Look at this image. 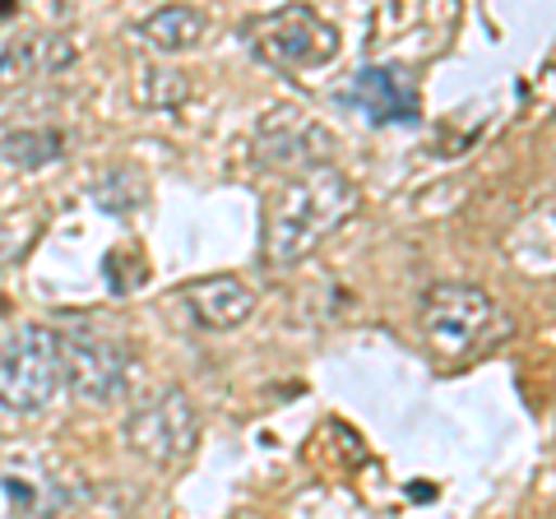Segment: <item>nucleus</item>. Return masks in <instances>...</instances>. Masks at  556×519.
Segmentation results:
<instances>
[{
	"label": "nucleus",
	"mask_w": 556,
	"mask_h": 519,
	"mask_svg": "<svg viewBox=\"0 0 556 519\" xmlns=\"http://www.w3.org/2000/svg\"><path fill=\"white\" fill-rule=\"evenodd\" d=\"M208 33V14L195 5H163L139 20V38H144L153 51H190Z\"/></svg>",
	"instance_id": "obj_11"
},
{
	"label": "nucleus",
	"mask_w": 556,
	"mask_h": 519,
	"mask_svg": "<svg viewBox=\"0 0 556 519\" xmlns=\"http://www.w3.org/2000/svg\"><path fill=\"white\" fill-rule=\"evenodd\" d=\"M357 214V186L343 177L339 167L316 163L298 172L292 181L278 186L269 200V223H265V260L274 269L302 265V260L329 241L348 218Z\"/></svg>",
	"instance_id": "obj_1"
},
{
	"label": "nucleus",
	"mask_w": 556,
	"mask_h": 519,
	"mask_svg": "<svg viewBox=\"0 0 556 519\" xmlns=\"http://www.w3.org/2000/svg\"><path fill=\"white\" fill-rule=\"evenodd\" d=\"M65 357V385L79 404H116L130 385V349L116 334L102 330H65L61 334Z\"/></svg>",
	"instance_id": "obj_6"
},
{
	"label": "nucleus",
	"mask_w": 556,
	"mask_h": 519,
	"mask_svg": "<svg viewBox=\"0 0 556 519\" xmlns=\"http://www.w3.org/2000/svg\"><path fill=\"white\" fill-rule=\"evenodd\" d=\"M75 65V42L61 33H28V38L0 42V84L51 79Z\"/></svg>",
	"instance_id": "obj_8"
},
{
	"label": "nucleus",
	"mask_w": 556,
	"mask_h": 519,
	"mask_svg": "<svg viewBox=\"0 0 556 519\" xmlns=\"http://www.w3.org/2000/svg\"><path fill=\"white\" fill-rule=\"evenodd\" d=\"M65 390L61 334L47 325H20L0 343V408L42 413Z\"/></svg>",
	"instance_id": "obj_3"
},
{
	"label": "nucleus",
	"mask_w": 556,
	"mask_h": 519,
	"mask_svg": "<svg viewBox=\"0 0 556 519\" xmlns=\"http://www.w3.org/2000/svg\"><path fill=\"white\" fill-rule=\"evenodd\" d=\"M510 316L478 283H437L422 298V334L450 362H473L510 339Z\"/></svg>",
	"instance_id": "obj_2"
},
{
	"label": "nucleus",
	"mask_w": 556,
	"mask_h": 519,
	"mask_svg": "<svg viewBox=\"0 0 556 519\" xmlns=\"http://www.w3.org/2000/svg\"><path fill=\"white\" fill-rule=\"evenodd\" d=\"M251 51L265 65H278V71H311V65L334 61L339 33L316 10L283 5L251 20Z\"/></svg>",
	"instance_id": "obj_4"
},
{
	"label": "nucleus",
	"mask_w": 556,
	"mask_h": 519,
	"mask_svg": "<svg viewBox=\"0 0 556 519\" xmlns=\"http://www.w3.org/2000/svg\"><path fill=\"white\" fill-rule=\"evenodd\" d=\"M139 200H144V190H139V177H130V172H108L98 186H93V204L108 214H130L139 210Z\"/></svg>",
	"instance_id": "obj_14"
},
{
	"label": "nucleus",
	"mask_w": 556,
	"mask_h": 519,
	"mask_svg": "<svg viewBox=\"0 0 556 519\" xmlns=\"http://www.w3.org/2000/svg\"><path fill=\"white\" fill-rule=\"evenodd\" d=\"M10 251H14V246H0V260H5V255H10Z\"/></svg>",
	"instance_id": "obj_15"
},
{
	"label": "nucleus",
	"mask_w": 556,
	"mask_h": 519,
	"mask_svg": "<svg viewBox=\"0 0 556 519\" xmlns=\"http://www.w3.org/2000/svg\"><path fill=\"white\" fill-rule=\"evenodd\" d=\"M0 159L14 167H47L65 159V135L61 130H10L0 135Z\"/></svg>",
	"instance_id": "obj_12"
},
{
	"label": "nucleus",
	"mask_w": 556,
	"mask_h": 519,
	"mask_svg": "<svg viewBox=\"0 0 556 519\" xmlns=\"http://www.w3.org/2000/svg\"><path fill=\"white\" fill-rule=\"evenodd\" d=\"M139 98H144L149 107H181L186 75L172 71V65H144V75H139Z\"/></svg>",
	"instance_id": "obj_13"
},
{
	"label": "nucleus",
	"mask_w": 556,
	"mask_h": 519,
	"mask_svg": "<svg viewBox=\"0 0 556 519\" xmlns=\"http://www.w3.org/2000/svg\"><path fill=\"white\" fill-rule=\"evenodd\" d=\"M200 441V413L186 390H159L126 413V445L149 464H181Z\"/></svg>",
	"instance_id": "obj_5"
},
{
	"label": "nucleus",
	"mask_w": 556,
	"mask_h": 519,
	"mask_svg": "<svg viewBox=\"0 0 556 519\" xmlns=\"http://www.w3.org/2000/svg\"><path fill=\"white\" fill-rule=\"evenodd\" d=\"M343 102H353L357 112H367L376 126H386V121H413L417 116V98L408 89V79L399 75V71H380V65L362 71L353 84H348Z\"/></svg>",
	"instance_id": "obj_10"
},
{
	"label": "nucleus",
	"mask_w": 556,
	"mask_h": 519,
	"mask_svg": "<svg viewBox=\"0 0 556 519\" xmlns=\"http://www.w3.org/2000/svg\"><path fill=\"white\" fill-rule=\"evenodd\" d=\"M186 306H190V316H195V325H204V330H237L241 320H251L255 292L241 279H232V274H218V279L190 283Z\"/></svg>",
	"instance_id": "obj_9"
},
{
	"label": "nucleus",
	"mask_w": 556,
	"mask_h": 519,
	"mask_svg": "<svg viewBox=\"0 0 556 519\" xmlns=\"http://www.w3.org/2000/svg\"><path fill=\"white\" fill-rule=\"evenodd\" d=\"M329 135L311 121L306 112L298 107H274L260 116V130H255V149L265 163H278V167H292V163H306L316 167V159L329 153Z\"/></svg>",
	"instance_id": "obj_7"
}]
</instances>
